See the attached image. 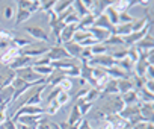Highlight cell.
<instances>
[{
  "instance_id": "19",
  "label": "cell",
  "mask_w": 154,
  "mask_h": 129,
  "mask_svg": "<svg viewBox=\"0 0 154 129\" xmlns=\"http://www.w3.org/2000/svg\"><path fill=\"white\" fill-rule=\"evenodd\" d=\"M71 5H72L71 0H62V2H54L53 12H54L56 15H60V14L66 12L68 9H71Z\"/></svg>"
},
{
  "instance_id": "48",
  "label": "cell",
  "mask_w": 154,
  "mask_h": 129,
  "mask_svg": "<svg viewBox=\"0 0 154 129\" xmlns=\"http://www.w3.org/2000/svg\"><path fill=\"white\" fill-rule=\"evenodd\" d=\"M0 40H2V35H0Z\"/></svg>"
},
{
  "instance_id": "27",
  "label": "cell",
  "mask_w": 154,
  "mask_h": 129,
  "mask_svg": "<svg viewBox=\"0 0 154 129\" xmlns=\"http://www.w3.org/2000/svg\"><path fill=\"white\" fill-rule=\"evenodd\" d=\"M50 27H51V37H53L54 40H56V44H59V35H60L62 29L65 27V23H63V21H59V20H57V21H56L54 24H51ZM59 46H60V44H59Z\"/></svg>"
},
{
  "instance_id": "49",
  "label": "cell",
  "mask_w": 154,
  "mask_h": 129,
  "mask_svg": "<svg viewBox=\"0 0 154 129\" xmlns=\"http://www.w3.org/2000/svg\"><path fill=\"white\" fill-rule=\"evenodd\" d=\"M0 53H2V52H0Z\"/></svg>"
},
{
  "instance_id": "44",
  "label": "cell",
  "mask_w": 154,
  "mask_h": 129,
  "mask_svg": "<svg viewBox=\"0 0 154 129\" xmlns=\"http://www.w3.org/2000/svg\"><path fill=\"white\" fill-rule=\"evenodd\" d=\"M59 129H79V126H77V124H68L65 121V123H60L59 124Z\"/></svg>"
},
{
  "instance_id": "32",
  "label": "cell",
  "mask_w": 154,
  "mask_h": 129,
  "mask_svg": "<svg viewBox=\"0 0 154 129\" xmlns=\"http://www.w3.org/2000/svg\"><path fill=\"white\" fill-rule=\"evenodd\" d=\"M89 37H91V34H89L88 31H75V34H74V37H72V41L80 44L82 41L88 40Z\"/></svg>"
},
{
  "instance_id": "14",
  "label": "cell",
  "mask_w": 154,
  "mask_h": 129,
  "mask_svg": "<svg viewBox=\"0 0 154 129\" xmlns=\"http://www.w3.org/2000/svg\"><path fill=\"white\" fill-rule=\"evenodd\" d=\"M75 31H77V26H65V27L62 29L60 35H59V44L63 46V44L72 41V37H74Z\"/></svg>"
},
{
  "instance_id": "12",
  "label": "cell",
  "mask_w": 154,
  "mask_h": 129,
  "mask_svg": "<svg viewBox=\"0 0 154 129\" xmlns=\"http://www.w3.org/2000/svg\"><path fill=\"white\" fill-rule=\"evenodd\" d=\"M88 32L91 34V37L97 41V43H104L112 34L109 32V31H106V29H100V27H89L88 29Z\"/></svg>"
},
{
  "instance_id": "5",
  "label": "cell",
  "mask_w": 154,
  "mask_h": 129,
  "mask_svg": "<svg viewBox=\"0 0 154 129\" xmlns=\"http://www.w3.org/2000/svg\"><path fill=\"white\" fill-rule=\"evenodd\" d=\"M35 61H36V59H33V58H29V56H24V55H18L8 67H9L11 70L17 72V70L24 69V67H33Z\"/></svg>"
},
{
  "instance_id": "24",
  "label": "cell",
  "mask_w": 154,
  "mask_h": 129,
  "mask_svg": "<svg viewBox=\"0 0 154 129\" xmlns=\"http://www.w3.org/2000/svg\"><path fill=\"white\" fill-rule=\"evenodd\" d=\"M100 96H101V91H100L98 88L91 87V88H89V91L86 93V96H85L82 100H83V102H88V103H94L95 100H98V99H100Z\"/></svg>"
},
{
  "instance_id": "1",
  "label": "cell",
  "mask_w": 154,
  "mask_h": 129,
  "mask_svg": "<svg viewBox=\"0 0 154 129\" xmlns=\"http://www.w3.org/2000/svg\"><path fill=\"white\" fill-rule=\"evenodd\" d=\"M48 49H50V46L45 44V43H39L36 46L32 43L30 46H27L24 49H18V53L24 55V56H29V58H33V59H38V58L44 56L48 52Z\"/></svg>"
},
{
  "instance_id": "40",
  "label": "cell",
  "mask_w": 154,
  "mask_h": 129,
  "mask_svg": "<svg viewBox=\"0 0 154 129\" xmlns=\"http://www.w3.org/2000/svg\"><path fill=\"white\" fill-rule=\"evenodd\" d=\"M50 62H51V61H50V59H48V58L44 55V56H41V58H38V59L35 61L33 67H35V66H50Z\"/></svg>"
},
{
  "instance_id": "28",
  "label": "cell",
  "mask_w": 154,
  "mask_h": 129,
  "mask_svg": "<svg viewBox=\"0 0 154 129\" xmlns=\"http://www.w3.org/2000/svg\"><path fill=\"white\" fill-rule=\"evenodd\" d=\"M33 70H35V73H38L41 78H44L45 79V76H50L54 70L51 69V66H35L33 67Z\"/></svg>"
},
{
  "instance_id": "31",
  "label": "cell",
  "mask_w": 154,
  "mask_h": 129,
  "mask_svg": "<svg viewBox=\"0 0 154 129\" xmlns=\"http://www.w3.org/2000/svg\"><path fill=\"white\" fill-rule=\"evenodd\" d=\"M104 46H124V40L121 38V37H118V35H110L104 43H103Z\"/></svg>"
},
{
  "instance_id": "36",
  "label": "cell",
  "mask_w": 154,
  "mask_h": 129,
  "mask_svg": "<svg viewBox=\"0 0 154 129\" xmlns=\"http://www.w3.org/2000/svg\"><path fill=\"white\" fill-rule=\"evenodd\" d=\"M53 6H54V0H44V2H41V8H39V11L50 12V11H53Z\"/></svg>"
},
{
  "instance_id": "11",
  "label": "cell",
  "mask_w": 154,
  "mask_h": 129,
  "mask_svg": "<svg viewBox=\"0 0 154 129\" xmlns=\"http://www.w3.org/2000/svg\"><path fill=\"white\" fill-rule=\"evenodd\" d=\"M63 49L68 53V56L74 58V59H80V55H82V50H83V47L79 43H74V41H69V43L63 44Z\"/></svg>"
},
{
  "instance_id": "9",
  "label": "cell",
  "mask_w": 154,
  "mask_h": 129,
  "mask_svg": "<svg viewBox=\"0 0 154 129\" xmlns=\"http://www.w3.org/2000/svg\"><path fill=\"white\" fill-rule=\"evenodd\" d=\"M15 79V72L9 67H0V88H5Z\"/></svg>"
},
{
  "instance_id": "34",
  "label": "cell",
  "mask_w": 154,
  "mask_h": 129,
  "mask_svg": "<svg viewBox=\"0 0 154 129\" xmlns=\"http://www.w3.org/2000/svg\"><path fill=\"white\" fill-rule=\"evenodd\" d=\"M134 21V17L128 14V11H124V12H119V18H118V24H128V23H133Z\"/></svg>"
},
{
  "instance_id": "30",
  "label": "cell",
  "mask_w": 154,
  "mask_h": 129,
  "mask_svg": "<svg viewBox=\"0 0 154 129\" xmlns=\"http://www.w3.org/2000/svg\"><path fill=\"white\" fill-rule=\"evenodd\" d=\"M146 24H148V20L143 17V18H139V20H134L133 23H131V32H139V31H142L143 27H146Z\"/></svg>"
},
{
  "instance_id": "47",
  "label": "cell",
  "mask_w": 154,
  "mask_h": 129,
  "mask_svg": "<svg viewBox=\"0 0 154 129\" xmlns=\"http://www.w3.org/2000/svg\"><path fill=\"white\" fill-rule=\"evenodd\" d=\"M51 129H59V124H57V123H53V121H51Z\"/></svg>"
},
{
  "instance_id": "10",
  "label": "cell",
  "mask_w": 154,
  "mask_h": 129,
  "mask_svg": "<svg viewBox=\"0 0 154 129\" xmlns=\"http://www.w3.org/2000/svg\"><path fill=\"white\" fill-rule=\"evenodd\" d=\"M45 117V114H35V115H21L17 118V123H21V124H26V126H30L32 129H35V126Z\"/></svg>"
},
{
  "instance_id": "4",
  "label": "cell",
  "mask_w": 154,
  "mask_h": 129,
  "mask_svg": "<svg viewBox=\"0 0 154 129\" xmlns=\"http://www.w3.org/2000/svg\"><path fill=\"white\" fill-rule=\"evenodd\" d=\"M152 27V24L151 23H148L146 24V27H143L142 31H139V32H131L130 35H127V37H124L122 40H124V46H127V49L128 47H133V46H136L146 34H148V31Z\"/></svg>"
},
{
  "instance_id": "45",
  "label": "cell",
  "mask_w": 154,
  "mask_h": 129,
  "mask_svg": "<svg viewBox=\"0 0 154 129\" xmlns=\"http://www.w3.org/2000/svg\"><path fill=\"white\" fill-rule=\"evenodd\" d=\"M8 120V115L5 114V111H0V124H3Z\"/></svg>"
},
{
  "instance_id": "7",
  "label": "cell",
  "mask_w": 154,
  "mask_h": 129,
  "mask_svg": "<svg viewBox=\"0 0 154 129\" xmlns=\"http://www.w3.org/2000/svg\"><path fill=\"white\" fill-rule=\"evenodd\" d=\"M26 32L36 41H41V43H48L50 41V37L48 34L41 27V26H27L26 27Z\"/></svg>"
},
{
  "instance_id": "22",
  "label": "cell",
  "mask_w": 154,
  "mask_h": 129,
  "mask_svg": "<svg viewBox=\"0 0 154 129\" xmlns=\"http://www.w3.org/2000/svg\"><path fill=\"white\" fill-rule=\"evenodd\" d=\"M121 99H122V102H124L125 106H127V105H136V103H139V96H137V93H136L134 90H131V91L122 94Z\"/></svg>"
},
{
  "instance_id": "13",
  "label": "cell",
  "mask_w": 154,
  "mask_h": 129,
  "mask_svg": "<svg viewBox=\"0 0 154 129\" xmlns=\"http://www.w3.org/2000/svg\"><path fill=\"white\" fill-rule=\"evenodd\" d=\"M137 114H140V111H139V103H136V105H127V106H124L122 108V111L118 114L122 120H125V121H128L130 118H133L134 115H137Z\"/></svg>"
},
{
  "instance_id": "3",
  "label": "cell",
  "mask_w": 154,
  "mask_h": 129,
  "mask_svg": "<svg viewBox=\"0 0 154 129\" xmlns=\"http://www.w3.org/2000/svg\"><path fill=\"white\" fill-rule=\"evenodd\" d=\"M35 114H45V111H44V108H42V106L23 105V106H20V108H18V109L12 114L11 120L17 121V118H18V117H21V115H35Z\"/></svg>"
},
{
  "instance_id": "18",
  "label": "cell",
  "mask_w": 154,
  "mask_h": 129,
  "mask_svg": "<svg viewBox=\"0 0 154 129\" xmlns=\"http://www.w3.org/2000/svg\"><path fill=\"white\" fill-rule=\"evenodd\" d=\"M82 118H83V117H82L79 108H77V105L74 103L72 108H71V112H69V115H68L66 123H68V124H79V123L82 121Z\"/></svg>"
},
{
  "instance_id": "38",
  "label": "cell",
  "mask_w": 154,
  "mask_h": 129,
  "mask_svg": "<svg viewBox=\"0 0 154 129\" xmlns=\"http://www.w3.org/2000/svg\"><path fill=\"white\" fill-rule=\"evenodd\" d=\"M35 129H51V121L50 120H47L45 117L35 126Z\"/></svg>"
},
{
  "instance_id": "17",
  "label": "cell",
  "mask_w": 154,
  "mask_h": 129,
  "mask_svg": "<svg viewBox=\"0 0 154 129\" xmlns=\"http://www.w3.org/2000/svg\"><path fill=\"white\" fill-rule=\"evenodd\" d=\"M116 88H118V94H119V96H122V94L131 91V90H133V85H131L130 78H127V79H118V81H116Z\"/></svg>"
},
{
  "instance_id": "21",
  "label": "cell",
  "mask_w": 154,
  "mask_h": 129,
  "mask_svg": "<svg viewBox=\"0 0 154 129\" xmlns=\"http://www.w3.org/2000/svg\"><path fill=\"white\" fill-rule=\"evenodd\" d=\"M104 14L107 15V18H109V21H110V24L113 26V27H116L118 26V18H119V12L110 5V6H107L106 9H104Z\"/></svg>"
},
{
  "instance_id": "16",
  "label": "cell",
  "mask_w": 154,
  "mask_h": 129,
  "mask_svg": "<svg viewBox=\"0 0 154 129\" xmlns=\"http://www.w3.org/2000/svg\"><path fill=\"white\" fill-rule=\"evenodd\" d=\"M71 9L74 11V14L79 17V18H83V17H86L89 14V11L86 9V6L83 5L82 0H74L72 5H71Z\"/></svg>"
},
{
  "instance_id": "23",
  "label": "cell",
  "mask_w": 154,
  "mask_h": 129,
  "mask_svg": "<svg viewBox=\"0 0 154 129\" xmlns=\"http://www.w3.org/2000/svg\"><path fill=\"white\" fill-rule=\"evenodd\" d=\"M115 66H116L119 70H122L124 73H127V75H130V73L133 72V62H131L128 58H124V59H121V61H116Z\"/></svg>"
},
{
  "instance_id": "26",
  "label": "cell",
  "mask_w": 154,
  "mask_h": 129,
  "mask_svg": "<svg viewBox=\"0 0 154 129\" xmlns=\"http://www.w3.org/2000/svg\"><path fill=\"white\" fill-rule=\"evenodd\" d=\"M30 17H32V14H30L27 9H18V8H17V12H15V24L18 26V24L27 21Z\"/></svg>"
},
{
  "instance_id": "42",
  "label": "cell",
  "mask_w": 154,
  "mask_h": 129,
  "mask_svg": "<svg viewBox=\"0 0 154 129\" xmlns=\"http://www.w3.org/2000/svg\"><path fill=\"white\" fill-rule=\"evenodd\" d=\"M3 129H17V124H15V121L14 120H11V118H8L3 124Z\"/></svg>"
},
{
  "instance_id": "35",
  "label": "cell",
  "mask_w": 154,
  "mask_h": 129,
  "mask_svg": "<svg viewBox=\"0 0 154 129\" xmlns=\"http://www.w3.org/2000/svg\"><path fill=\"white\" fill-rule=\"evenodd\" d=\"M63 73L68 79L69 78H80V66H74V67H71L69 70H66Z\"/></svg>"
},
{
  "instance_id": "29",
  "label": "cell",
  "mask_w": 154,
  "mask_h": 129,
  "mask_svg": "<svg viewBox=\"0 0 154 129\" xmlns=\"http://www.w3.org/2000/svg\"><path fill=\"white\" fill-rule=\"evenodd\" d=\"M91 52H92V56H98V55H106L109 52V47L104 46L103 43H98L95 46L91 47Z\"/></svg>"
},
{
  "instance_id": "25",
  "label": "cell",
  "mask_w": 154,
  "mask_h": 129,
  "mask_svg": "<svg viewBox=\"0 0 154 129\" xmlns=\"http://www.w3.org/2000/svg\"><path fill=\"white\" fill-rule=\"evenodd\" d=\"M130 34H131V23H128V24H118L112 35H118V37L124 38V37H127Z\"/></svg>"
},
{
  "instance_id": "37",
  "label": "cell",
  "mask_w": 154,
  "mask_h": 129,
  "mask_svg": "<svg viewBox=\"0 0 154 129\" xmlns=\"http://www.w3.org/2000/svg\"><path fill=\"white\" fill-rule=\"evenodd\" d=\"M39 8H41V0H30V5H29L27 11L30 14H33V12L39 11Z\"/></svg>"
},
{
  "instance_id": "46",
  "label": "cell",
  "mask_w": 154,
  "mask_h": 129,
  "mask_svg": "<svg viewBox=\"0 0 154 129\" xmlns=\"http://www.w3.org/2000/svg\"><path fill=\"white\" fill-rule=\"evenodd\" d=\"M15 124H17V129H32L30 126H26V124H21V123H17V121H15Z\"/></svg>"
},
{
  "instance_id": "8",
  "label": "cell",
  "mask_w": 154,
  "mask_h": 129,
  "mask_svg": "<svg viewBox=\"0 0 154 129\" xmlns=\"http://www.w3.org/2000/svg\"><path fill=\"white\" fill-rule=\"evenodd\" d=\"M137 49V52H148L154 49V38H152V27L148 31V34L134 46Z\"/></svg>"
},
{
  "instance_id": "43",
  "label": "cell",
  "mask_w": 154,
  "mask_h": 129,
  "mask_svg": "<svg viewBox=\"0 0 154 129\" xmlns=\"http://www.w3.org/2000/svg\"><path fill=\"white\" fill-rule=\"evenodd\" d=\"M143 88L148 90L149 93H152L154 91V81H145L143 82Z\"/></svg>"
},
{
  "instance_id": "39",
  "label": "cell",
  "mask_w": 154,
  "mask_h": 129,
  "mask_svg": "<svg viewBox=\"0 0 154 129\" xmlns=\"http://www.w3.org/2000/svg\"><path fill=\"white\" fill-rule=\"evenodd\" d=\"M56 100H57V102H59V103L63 106V105H65V103L69 100V93H66V91H62V93H60V94L56 97Z\"/></svg>"
},
{
  "instance_id": "15",
  "label": "cell",
  "mask_w": 154,
  "mask_h": 129,
  "mask_svg": "<svg viewBox=\"0 0 154 129\" xmlns=\"http://www.w3.org/2000/svg\"><path fill=\"white\" fill-rule=\"evenodd\" d=\"M65 78H66V76H65V73H63V72L54 70L48 78H45V84H47V85H50V87H57V85H59Z\"/></svg>"
},
{
  "instance_id": "2",
  "label": "cell",
  "mask_w": 154,
  "mask_h": 129,
  "mask_svg": "<svg viewBox=\"0 0 154 129\" xmlns=\"http://www.w3.org/2000/svg\"><path fill=\"white\" fill-rule=\"evenodd\" d=\"M88 66L89 67H101V69H110L115 66V59L106 53V55H98V56H92L88 61Z\"/></svg>"
},
{
  "instance_id": "41",
  "label": "cell",
  "mask_w": 154,
  "mask_h": 129,
  "mask_svg": "<svg viewBox=\"0 0 154 129\" xmlns=\"http://www.w3.org/2000/svg\"><path fill=\"white\" fill-rule=\"evenodd\" d=\"M59 87L62 88V91H66V93H68V91H69V88H72V84H71V81H69L68 78H65V79L59 84Z\"/></svg>"
},
{
  "instance_id": "6",
  "label": "cell",
  "mask_w": 154,
  "mask_h": 129,
  "mask_svg": "<svg viewBox=\"0 0 154 129\" xmlns=\"http://www.w3.org/2000/svg\"><path fill=\"white\" fill-rule=\"evenodd\" d=\"M45 56H47L51 62H53V61H60V59H66V58H69L68 53L65 52L63 46H59V44L50 46V49H48V52L45 53Z\"/></svg>"
},
{
  "instance_id": "33",
  "label": "cell",
  "mask_w": 154,
  "mask_h": 129,
  "mask_svg": "<svg viewBox=\"0 0 154 129\" xmlns=\"http://www.w3.org/2000/svg\"><path fill=\"white\" fill-rule=\"evenodd\" d=\"M3 17H5L6 20L14 18V17H15V6L11 5V3H6V5L3 6Z\"/></svg>"
},
{
  "instance_id": "20",
  "label": "cell",
  "mask_w": 154,
  "mask_h": 129,
  "mask_svg": "<svg viewBox=\"0 0 154 129\" xmlns=\"http://www.w3.org/2000/svg\"><path fill=\"white\" fill-rule=\"evenodd\" d=\"M94 21H95V17L92 14H88L86 17L80 18L79 24H77V31H88L89 27L94 26Z\"/></svg>"
}]
</instances>
